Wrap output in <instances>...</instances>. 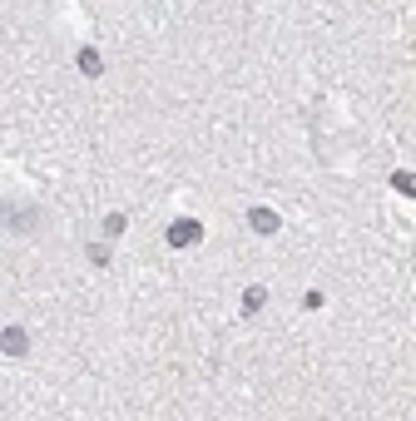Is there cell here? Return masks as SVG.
<instances>
[{
    "mask_svg": "<svg viewBox=\"0 0 416 421\" xmlns=\"http://www.w3.org/2000/svg\"><path fill=\"white\" fill-rule=\"evenodd\" d=\"M203 238V223L198 218H174L169 223V248H194Z\"/></svg>",
    "mask_w": 416,
    "mask_h": 421,
    "instance_id": "cell-1",
    "label": "cell"
},
{
    "mask_svg": "<svg viewBox=\"0 0 416 421\" xmlns=\"http://www.w3.org/2000/svg\"><path fill=\"white\" fill-rule=\"evenodd\" d=\"M248 228L253 233H278V214L273 208H248Z\"/></svg>",
    "mask_w": 416,
    "mask_h": 421,
    "instance_id": "cell-2",
    "label": "cell"
},
{
    "mask_svg": "<svg viewBox=\"0 0 416 421\" xmlns=\"http://www.w3.org/2000/svg\"><path fill=\"white\" fill-rule=\"evenodd\" d=\"M104 70V60H99V50L90 45V50H79V75H85V79H94Z\"/></svg>",
    "mask_w": 416,
    "mask_h": 421,
    "instance_id": "cell-3",
    "label": "cell"
},
{
    "mask_svg": "<svg viewBox=\"0 0 416 421\" xmlns=\"http://www.w3.org/2000/svg\"><path fill=\"white\" fill-rule=\"evenodd\" d=\"M25 352H30V337L20 332V327H10L5 332V357H25Z\"/></svg>",
    "mask_w": 416,
    "mask_h": 421,
    "instance_id": "cell-4",
    "label": "cell"
},
{
    "mask_svg": "<svg viewBox=\"0 0 416 421\" xmlns=\"http://www.w3.org/2000/svg\"><path fill=\"white\" fill-rule=\"evenodd\" d=\"M263 303H268V288H248V292H243V318H253Z\"/></svg>",
    "mask_w": 416,
    "mask_h": 421,
    "instance_id": "cell-5",
    "label": "cell"
},
{
    "mask_svg": "<svg viewBox=\"0 0 416 421\" xmlns=\"http://www.w3.org/2000/svg\"><path fill=\"white\" fill-rule=\"evenodd\" d=\"M391 188L406 194V199H416V174H391Z\"/></svg>",
    "mask_w": 416,
    "mask_h": 421,
    "instance_id": "cell-6",
    "label": "cell"
},
{
    "mask_svg": "<svg viewBox=\"0 0 416 421\" xmlns=\"http://www.w3.org/2000/svg\"><path fill=\"white\" fill-rule=\"evenodd\" d=\"M90 263H94V268H109V248L94 243V248H90Z\"/></svg>",
    "mask_w": 416,
    "mask_h": 421,
    "instance_id": "cell-7",
    "label": "cell"
},
{
    "mask_svg": "<svg viewBox=\"0 0 416 421\" xmlns=\"http://www.w3.org/2000/svg\"><path fill=\"white\" fill-rule=\"evenodd\" d=\"M104 233L119 238V233H124V214H109V218H104Z\"/></svg>",
    "mask_w": 416,
    "mask_h": 421,
    "instance_id": "cell-8",
    "label": "cell"
}]
</instances>
